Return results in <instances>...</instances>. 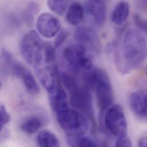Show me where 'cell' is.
<instances>
[{
	"instance_id": "obj_11",
	"label": "cell",
	"mask_w": 147,
	"mask_h": 147,
	"mask_svg": "<svg viewBox=\"0 0 147 147\" xmlns=\"http://www.w3.org/2000/svg\"><path fill=\"white\" fill-rule=\"evenodd\" d=\"M133 113L142 119H147V89H140L132 93L129 98Z\"/></svg>"
},
{
	"instance_id": "obj_17",
	"label": "cell",
	"mask_w": 147,
	"mask_h": 147,
	"mask_svg": "<svg viewBox=\"0 0 147 147\" xmlns=\"http://www.w3.org/2000/svg\"><path fill=\"white\" fill-rule=\"evenodd\" d=\"M42 125L41 119L36 116H29L25 119L20 125V129L28 135L37 132Z\"/></svg>"
},
{
	"instance_id": "obj_7",
	"label": "cell",
	"mask_w": 147,
	"mask_h": 147,
	"mask_svg": "<svg viewBox=\"0 0 147 147\" xmlns=\"http://www.w3.org/2000/svg\"><path fill=\"white\" fill-rule=\"evenodd\" d=\"M104 123L107 131L117 139L127 135V121L122 107L116 104L105 112Z\"/></svg>"
},
{
	"instance_id": "obj_10",
	"label": "cell",
	"mask_w": 147,
	"mask_h": 147,
	"mask_svg": "<svg viewBox=\"0 0 147 147\" xmlns=\"http://www.w3.org/2000/svg\"><path fill=\"white\" fill-rule=\"evenodd\" d=\"M75 37L86 48L88 47L96 53L100 51V44L96 32L89 27L78 28L75 33Z\"/></svg>"
},
{
	"instance_id": "obj_14",
	"label": "cell",
	"mask_w": 147,
	"mask_h": 147,
	"mask_svg": "<svg viewBox=\"0 0 147 147\" xmlns=\"http://www.w3.org/2000/svg\"><path fill=\"white\" fill-rule=\"evenodd\" d=\"M86 11L98 26L104 24L106 19L105 0H86Z\"/></svg>"
},
{
	"instance_id": "obj_9",
	"label": "cell",
	"mask_w": 147,
	"mask_h": 147,
	"mask_svg": "<svg viewBox=\"0 0 147 147\" xmlns=\"http://www.w3.org/2000/svg\"><path fill=\"white\" fill-rule=\"evenodd\" d=\"M36 72L41 83L48 92L53 90L61 82L60 73L54 64L36 68Z\"/></svg>"
},
{
	"instance_id": "obj_13",
	"label": "cell",
	"mask_w": 147,
	"mask_h": 147,
	"mask_svg": "<svg viewBox=\"0 0 147 147\" xmlns=\"http://www.w3.org/2000/svg\"><path fill=\"white\" fill-rule=\"evenodd\" d=\"M48 93L51 107L55 113L57 114L69 107V100L61 82Z\"/></svg>"
},
{
	"instance_id": "obj_23",
	"label": "cell",
	"mask_w": 147,
	"mask_h": 147,
	"mask_svg": "<svg viewBox=\"0 0 147 147\" xmlns=\"http://www.w3.org/2000/svg\"><path fill=\"white\" fill-rule=\"evenodd\" d=\"M10 115L6 109L3 105H1L0 107V128L2 131L3 127L9 122Z\"/></svg>"
},
{
	"instance_id": "obj_8",
	"label": "cell",
	"mask_w": 147,
	"mask_h": 147,
	"mask_svg": "<svg viewBox=\"0 0 147 147\" xmlns=\"http://www.w3.org/2000/svg\"><path fill=\"white\" fill-rule=\"evenodd\" d=\"M36 26L41 35L50 38L59 33L61 28V22L55 16L44 13L38 17Z\"/></svg>"
},
{
	"instance_id": "obj_28",
	"label": "cell",
	"mask_w": 147,
	"mask_h": 147,
	"mask_svg": "<svg viewBox=\"0 0 147 147\" xmlns=\"http://www.w3.org/2000/svg\"><path fill=\"white\" fill-rule=\"evenodd\" d=\"M146 74H147V68H146Z\"/></svg>"
},
{
	"instance_id": "obj_19",
	"label": "cell",
	"mask_w": 147,
	"mask_h": 147,
	"mask_svg": "<svg viewBox=\"0 0 147 147\" xmlns=\"http://www.w3.org/2000/svg\"><path fill=\"white\" fill-rule=\"evenodd\" d=\"M66 140L71 147H98L93 139L82 135H68Z\"/></svg>"
},
{
	"instance_id": "obj_20",
	"label": "cell",
	"mask_w": 147,
	"mask_h": 147,
	"mask_svg": "<svg viewBox=\"0 0 147 147\" xmlns=\"http://www.w3.org/2000/svg\"><path fill=\"white\" fill-rule=\"evenodd\" d=\"M71 0H48V5L55 13L62 15L67 10Z\"/></svg>"
},
{
	"instance_id": "obj_12",
	"label": "cell",
	"mask_w": 147,
	"mask_h": 147,
	"mask_svg": "<svg viewBox=\"0 0 147 147\" xmlns=\"http://www.w3.org/2000/svg\"><path fill=\"white\" fill-rule=\"evenodd\" d=\"M13 74L22 80L29 93L37 94L40 92V87L33 74L22 64L18 63L14 67Z\"/></svg>"
},
{
	"instance_id": "obj_26",
	"label": "cell",
	"mask_w": 147,
	"mask_h": 147,
	"mask_svg": "<svg viewBox=\"0 0 147 147\" xmlns=\"http://www.w3.org/2000/svg\"><path fill=\"white\" fill-rule=\"evenodd\" d=\"M139 147H147V137L141 138L138 143Z\"/></svg>"
},
{
	"instance_id": "obj_16",
	"label": "cell",
	"mask_w": 147,
	"mask_h": 147,
	"mask_svg": "<svg viewBox=\"0 0 147 147\" xmlns=\"http://www.w3.org/2000/svg\"><path fill=\"white\" fill-rule=\"evenodd\" d=\"M84 9L81 3L78 2H74L69 6L66 18L67 21L74 26L80 24L84 20Z\"/></svg>"
},
{
	"instance_id": "obj_1",
	"label": "cell",
	"mask_w": 147,
	"mask_h": 147,
	"mask_svg": "<svg viewBox=\"0 0 147 147\" xmlns=\"http://www.w3.org/2000/svg\"><path fill=\"white\" fill-rule=\"evenodd\" d=\"M115 49L116 67L123 75L139 68L147 56L146 40L142 33L136 29L128 30Z\"/></svg>"
},
{
	"instance_id": "obj_4",
	"label": "cell",
	"mask_w": 147,
	"mask_h": 147,
	"mask_svg": "<svg viewBox=\"0 0 147 147\" xmlns=\"http://www.w3.org/2000/svg\"><path fill=\"white\" fill-rule=\"evenodd\" d=\"M56 115L59 125L68 135H82L89 129L87 116L77 109L68 107Z\"/></svg>"
},
{
	"instance_id": "obj_5",
	"label": "cell",
	"mask_w": 147,
	"mask_h": 147,
	"mask_svg": "<svg viewBox=\"0 0 147 147\" xmlns=\"http://www.w3.org/2000/svg\"><path fill=\"white\" fill-rule=\"evenodd\" d=\"M65 88L70 95V103L76 109L94 120L92 95L85 85H80L76 78L70 81Z\"/></svg>"
},
{
	"instance_id": "obj_3",
	"label": "cell",
	"mask_w": 147,
	"mask_h": 147,
	"mask_svg": "<svg viewBox=\"0 0 147 147\" xmlns=\"http://www.w3.org/2000/svg\"><path fill=\"white\" fill-rule=\"evenodd\" d=\"M44 44L39 34L35 30L28 32L23 37L21 44V53L30 65L37 68L41 65L44 59Z\"/></svg>"
},
{
	"instance_id": "obj_22",
	"label": "cell",
	"mask_w": 147,
	"mask_h": 147,
	"mask_svg": "<svg viewBox=\"0 0 147 147\" xmlns=\"http://www.w3.org/2000/svg\"><path fill=\"white\" fill-rule=\"evenodd\" d=\"M134 20L136 27L142 33L147 36V20L142 17L139 14H135Z\"/></svg>"
},
{
	"instance_id": "obj_15",
	"label": "cell",
	"mask_w": 147,
	"mask_h": 147,
	"mask_svg": "<svg viewBox=\"0 0 147 147\" xmlns=\"http://www.w3.org/2000/svg\"><path fill=\"white\" fill-rule=\"evenodd\" d=\"M129 5L127 2L121 1L119 2L111 14L112 22L117 25H121L127 21L129 14Z\"/></svg>"
},
{
	"instance_id": "obj_27",
	"label": "cell",
	"mask_w": 147,
	"mask_h": 147,
	"mask_svg": "<svg viewBox=\"0 0 147 147\" xmlns=\"http://www.w3.org/2000/svg\"><path fill=\"white\" fill-rule=\"evenodd\" d=\"M141 2L144 7H147V0H141Z\"/></svg>"
},
{
	"instance_id": "obj_21",
	"label": "cell",
	"mask_w": 147,
	"mask_h": 147,
	"mask_svg": "<svg viewBox=\"0 0 147 147\" xmlns=\"http://www.w3.org/2000/svg\"><path fill=\"white\" fill-rule=\"evenodd\" d=\"M44 59L47 65H53L56 60V52L55 47L49 44H44Z\"/></svg>"
},
{
	"instance_id": "obj_24",
	"label": "cell",
	"mask_w": 147,
	"mask_h": 147,
	"mask_svg": "<svg viewBox=\"0 0 147 147\" xmlns=\"http://www.w3.org/2000/svg\"><path fill=\"white\" fill-rule=\"evenodd\" d=\"M69 36L68 32L66 30H61L59 32L55 40V47L56 48L60 47L63 43L67 40Z\"/></svg>"
},
{
	"instance_id": "obj_18",
	"label": "cell",
	"mask_w": 147,
	"mask_h": 147,
	"mask_svg": "<svg viewBox=\"0 0 147 147\" xmlns=\"http://www.w3.org/2000/svg\"><path fill=\"white\" fill-rule=\"evenodd\" d=\"M37 143L40 147H58L60 146L57 136L48 130H43L38 134Z\"/></svg>"
},
{
	"instance_id": "obj_25",
	"label": "cell",
	"mask_w": 147,
	"mask_h": 147,
	"mask_svg": "<svg viewBox=\"0 0 147 147\" xmlns=\"http://www.w3.org/2000/svg\"><path fill=\"white\" fill-rule=\"evenodd\" d=\"M116 147H132V142L128 136L127 135L124 136L117 138L115 145Z\"/></svg>"
},
{
	"instance_id": "obj_2",
	"label": "cell",
	"mask_w": 147,
	"mask_h": 147,
	"mask_svg": "<svg viewBox=\"0 0 147 147\" xmlns=\"http://www.w3.org/2000/svg\"><path fill=\"white\" fill-rule=\"evenodd\" d=\"M84 84L92 89L96 96L100 115L113 105L114 95L111 80L102 69L92 67L83 72Z\"/></svg>"
},
{
	"instance_id": "obj_6",
	"label": "cell",
	"mask_w": 147,
	"mask_h": 147,
	"mask_svg": "<svg viewBox=\"0 0 147 147\" xmlns=\"http://www.w3.org/2000/svg\"><path fill=\"white\" fill-rule=\"evenodd\" d=\"M63 57L68 69L74 73L84 72L92 67V57L88 55L86 48L80 44L66 47Z\"/></svg>"
}]
</instances>
